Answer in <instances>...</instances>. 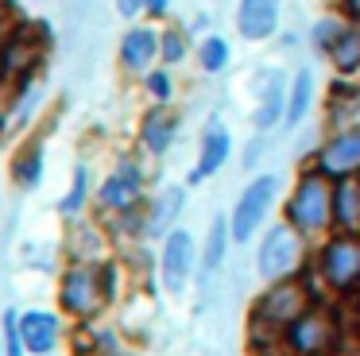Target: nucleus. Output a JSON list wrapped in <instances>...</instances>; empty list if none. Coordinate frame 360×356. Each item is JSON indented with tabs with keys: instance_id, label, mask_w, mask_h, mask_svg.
Returning <instances> with one entry per match:
<instances>
[{
	"instance_id": "obj_1",
	"label": "nucleus",
	"mask_w": 360,
	"mask_h": 356,
	"mask_svg": "<svg viewBox=\"0 0 360 356\" xmlns=\"http://www.w3.org/2000/svg\"><path fill=\"white\" fill-rule=\"evenodd\" d=\"M298 255H302L298 232L290 229V224H279V229H271L264 236V244H259L256 267H259L264 279H283V275H290V267L298 263Z\"/></svg>"
},
{
	"instance_id": "obj_2",
	"label": "nucleus",
	"mask_w": 360,
	"mask_h": 356,
	"mask_svg": "<svg viewBox=\"0 0 360 356\" xmlns=\"http://www.w3.org/2000/svg\"><path fill=\"white\" fill-rule=\"evenodd\" d=\"M105 294H109V283H105L101 271L94 267H74L63 283V306L78 317H89L105 306Z\"/></svg>"
},
{
	"instance_id": "obj_3",
	"label": "nucleus",
	"mask_w": 360,
	"mask_h": 356,
	"mask_svg": "<svg viewBox=\"0 0 360 356\" xmlns=\"http://www.w3.org/2000/svg\"><path fill=\"white\" fill-rule=\"evenodd\" d=\"M333 213V198H329V186L321 182V174H306L298 182V193L290 201V221L298 229H321Z\"/></svg>"
},
{
	"instance_id": "obj_4",
	"label": "nucleus",
	"mask_w": 360,
	"mask_h": 356,
	"mask_svg": "<svg viewBox=\"0 0 360 356\" xmlns=\"http://www.w3.org/2000/svg\"><path fill=\"white\" fill-rule=\"evenodd\" d=\"M275 198V178L264 174L259 182H252L248 190H244V198L236 201V213H233V236L236 240H248L252 232H256L259 217L267 213V205H271Z\"/></svg>"
},
{
	"instance_id": "obj_5",
	"label": "nucleus",
	"mask_w": 360,
	"mask_h": 356,
	"mask_svg": "<svg viewBox=\"0 0 360 356\" xmlns=\"http://www.w3.org/2000/svg\"><path fill=\"white\" fill-rule=\"evenodd\" d=\"M290 345H295L298 356H326L329 345H333V325H329L326 314H306L295 322L290 329Z\"/></svg>"
},
{
	"instance_id": "obj_6",
	"label": "nucleus",
	"mask_w": 360,
	"mask_h": 356,
	"mask_svg": "<svg viewBox=\"0 0 360 356\" xmlns=\"http://www.w3.org/2000/svg\"><path fill=\"white\" fill-rule=\"evenodd\" d=\"M321 267H326L333 286L360 283V244L356 240H333L326 248V255H321Z\"/></svg>"
},
{
	"instance_id": "obj_7",
	"label": "nucleus",
	"mask_w": 360,
	"mask_h": 356,
	"mask_svg": "<svg viewBox=\"0 0 360 356\" xmlns=\"http://www.w3.org/2000/svg\"><path fill=\"white\" fill-rule=\"evenodd\" d=\"M190 260H194V244H190L186 232H171L163 244V283L171 291H182L190 275Z\"/></svg>"
},
{
	"instance_id": "obj_8",
	"label": "nucleus",
	"mask_w": 360,
	"mask_h": 356,
	"mask_svg": "<svg viewBox=\"0 0 360 356\" xmlns=\"http://www.w3.org/2000/svg\"><path fill=\"white\" fill-rule=\"evenodd\" d=\"M302 306H306V291L298 283H283L275 286L271 294H264V302H259V314L267 317V322H298L302 317Z\"/></svg>"
},
{
	"instance_id": "obj_9",
	"label": "nucleus",
	"mask_w": 360,
	"mask_h": 356,
	"mask_svg": "<svg viewBox=\"0 0 360 356\" xmlns=\"http://www.w3.org/2000/svg\"><path fill=\"white\" fill-rule=\"evenodd\" d=\"M356 167H360V128H352L341 132L321 151V174H352Z\"/></svg>"
},
{
	"instance_id": "obj_10",
	"label": "nucleus",
	"mask_w": 360,
	"mask_h": 356,
	"mask_svg": "<svg viewBox=\"0 0 360 356\" xmlns=\"http://www.w3.org/2000/svg\"><path fill=\"white\" fill-rule=\"evenodd\" d=\"M256 93H259L256 128H271V124L279 120V113H287V108H283V74L264 70V74L256 77Z\"/></svg>"
},
{
	"instance_id": "obj_11",
	"label": "nucleus",
	"mask_w": 360,
	"mask_h": 356,
	"mask_svg": "<svg viewBox=\"0 0 360 356\" xmlns=\"http://www.w3.org/2000/svg\"><path fill=\"white\" fill-rule=\"evenodd\" d=\"M279 0H240V31L248 39H264L275 31Z\"/></svg>"
},
{
	"instance_id": "obj_12",
	"label": "nucleus",
	"mask_w": 360,
	"mask_h": 356,
	"mask_svg": "<svg viewBox=\"0 0 360 356\" xmlns=\"http://www.w3.org/2000/svg\"><path fill=\"white\" fill-rule=\"evenodd\" d=\"M136 198H140V170H136L132 163H124V167L101 186V205L124 209V205H132Z\"/></svg>"
},
{
	"instance_id": "obj_13",
	"label": "nucleus",
	"mask_w": 360,
	"mask_h": 356,
	"mask_svg": "<svg viewBox=\"0 0 360 356\" xmlns=\"http://www.w3.org/2000/svg\"><path fill=\"white\" fill-rule=\"evenodd\" d=\"M20 337H24V345L32 348V352H51L55 348V337H58V322L55 314H24V322H20Z\"/></svg>"
},
{
	"instance_id": "obj_14",
	"label": "nucleus",
	"mask_w": 360,
	"mask_h": 356,
	"mask_svg": "<svg viewBox=\"0 0 360 356\" xmlns=\"http://www.w3.org/2000/svg\"><path fill=\"white\" fill-rule=\"evenodd\" d=\"M225 155H229V136L221 128H210L205 132V144H202V159H198V167H194V182H202V178H210L213 170L225 163Z\"/></svg>"
},
{
	"instance_id": "obj_15",
	"label": "nucleus",
	"mask_w": 360,
	"mask_h": 356,
	"mask_svg": "<svg viewBox=\"0 0 360 356\" xmlns=\"http://www.w3.org/2000/svg\"><path fill=\"white\" fill-rule=\"evenodd\" d=\"M120 58H124V66L143 70L151 58H155V35H151L148 27L128 31V35H124V46H120Z\"/></svg>"
},
{
	"instance_id": "obj_16",
	"label": "nucleus",
	"mask_w": 360,
	"mask_h": 356,
	"mask_svg": "<svg viewBox=\"0 0 360 356\" xmlns=\"http://www.w3.org/2000/svg\"><path fill=\"white\" fill-rule=\"evenodd\" d=\"M333 213H337V221L341 224H360V186H352V182H341L337 186V193H333Z\"/></svg>"
},
{
	"instance_id": "obj_17",
	"label": "nucleus",
	"mask_w": 360,
	"mask_h": 356,
	"mask_svg": "<svg viewBox=\"0 0 360 356\" xmlns=\"http://www.w3.org/2000/svg\"><path fill=\"white\" fill-rule=\"evenodd\" d=\"M310 97H314V77L310 70H302V74L295 77V89H290V101H287V124H298L306 116V108H310Z\"/></svg>"
},
{
	"instance_id": "obj_18",
	"label": "nucleus",
	"mask_w": 360,
	"mask_h": 356,
	"mask_svg": "<svg viewBox=\"0 0 360 356\" xmlns=\"http://www.w3.org/2000/svg\"><path fill=\"white\" fill-rule=\"evenodd\" d=\"M174 139V120L167 113H151L148 124H143V144L151 151H167V144Z\"/></svg>"
},
{
	"instance_id": "obj_19",
	"label": "nucleus",
	"mask_w": 360,
	"mask_h": 356,
	"mask_svg": "<svg viewBox=\"0 0 360 356\" xmlns=\"http://www.w3.org/2000/svg\"><path fill=\"white\" fill-rule=\"evenodd\" d=\"M329 54H333V62L341 70H356L360 66V31L356 27H345V35L333 43V51H329Z\"/></svg>"
},
{
	"instance_id": "obj_20",
	"label": "nucleus",
	"mask_w": 360,
	"mask_h": 356,
	"mask_svg": "<svg viewBox=\"0 0 360 356\" xmlns=\"http://www.w3.org/2000/svg\"><path fill=\"white\" fill-rule=\"evenodd\" d=\"M179 209H182V190H179V186H171V190H167L163 198L155 201V217H151V232H163V224H167V221H174V217H179Z\"/></svg>"
},
{
	"instance_id": "obj_21",
	"label": "nucleus",
	"mask_w": 360,
	"mask_h": 356,
	"mask_svg": "<svg viewBox=\"0 0 360 356\" xmlns=\"http://www.w3.org/2000/svg\"><path fill=\"white\" fill-rule=\"evenodd\" d=\"M221 255H225V221H213V229H210V248H205V279L217 271Z\"/></svg>"
},
{
	"instance_id": "obj_22",
	"label": "nucleus",
	"mask_w": 360,
	"mask_h": 356,
	"mask_svg": "<svg viewBox=\"0 0 360 356\" xmlns=\"http://www.w3.org/2000/svg\"><path fill=\"white\" fill-rule=\"evenodd\" d=\"M198 58H202V66L213 74V70H221V66H225L229 46L221 43V39H205V43H202V51H198Z\"/></svg>"
},
{
	"instance_id": "obj_23",
	"label": "nucleus",
	"mask_w": 360,
	"mask_h": 356,
	"mask_svg": "<svg viewBox=\"0 0 360 356\" xmlns=\"http://www.w3.org/2000/svg\"><path fill=\"white\" fill-rule=\"evenodd\" d=\"M341 35H345V27H341L337 20H321L318 27H314V43H318L321 51H333V43H337Z\"/></svg>"
},
{
	"instance_id": "obj_24",
	"label": "nucleus",
	"mask_w": 360,
	"mask_h": 356,
	"mask_svg": "<svg viewBox=\"0 0 360 356\" xmlns=\"http://www.w3.org/2000/svg\"><path fill=\"white\" fill-rule=\"evenodd\" d=\"M82 198H86V170H78V174H74V186H70V193H66L63 198V213H74V209L82 205Z\"/></svg>"
},
{
	"instance_id": "obj_25",
	"label": "nucleus",
	"mask_w": 360,
	"mask_h": 356,
	"mask_svg": "<svg viewBox=\"0 0 360 356\" xmlns=\"http://www.w3.org/2000/svg\"><path fill=\"white\" fill-rule=\"evenodd\" d=\"M27 62H32V46H27V43H12L8 54H4V70L12 74V70H24Z\"/></svg>"
},
{
	"instance_id": "obj_26",
	"label": "nucleus",
	"mask_w": 360,
	"mask_h": 356,
	"mask_svg": "<svg viewBox=\"0 0 360 356\" xmlns=\"http://www.w3.org/2000/svg\"><path fill=\"white\" fill-rule=\"evenodd\" d=\"M39 163H43V159H39V151H35V147L16 163V174H20V182H24V186H32V182H35V174H39Z\"/></svg>"
},
{
	"instance_id": "obj_27",
	"label": "nucleus",
	"mask_w": 360,
	"mask_h": 356,
	"mask_svg": "<svg viewBox=\"0 0 360 356\" xmlns=\"http://www.w3.org/2000/svg\"><path fill=\"white\" fill-rule=\"evenodd\" d=\"M4 333H8V356H20V345H24V337H20V322L16 317H4Z\"/></svg>"
},
{
	"instance_id": "obj_28",
	"label": "nucleus",
	"mask_w": 360,
	"mask_h": 356,
	"mask_svg": "<svg viewBox=\"0 0 360 356\" xmlns=\"http://www.w3.org/2000/svg\"><path fill=\"white\" fill-rule=\"evenodd\" d=\"M163 54H167V62H179L182 58V39L179 35H167L163 39Z\"/></svg>"
},
{
	"instance_id": "obj_29",
	"label": "nucleus",
	"mask_w": 360,
	"mask_h": 356,
	"mask_svg": "<svg viewBox=\"0 0 360 356\" xmlns=\"http://www.w3.org/2000/svg\"><path fill=\"white\" fill-rule=\"evenodd\" d=\"M151 93H155V97H171V77H167V74H151Z\"/></svg>"
},
{
	"instance_id": "obj_30",
	"label": "nucleus",
	"mask_w": 360,
	"mask_h": 356,
	"mask_svg": "<svg viewBox=\"0 0 360 356\" xmlns=\"http://www.w3.org/2000/svg\"><path fill=\"white\" fill-rule=\"evenodd\" d=\"M148 0H120V15H136Z\"/></svg>"
},
{
	"instance_id": "obj_31",
	"label": "nucleus",
	"mask_w": 360,
	"mask_h": 356,
	"mask_svg": "<svg viewBox=\"0 0 360 356\" xmlns=\"http://www.w3.org/2000/svg\"><path fill=\"white\" fill-rule=\"evenodd\" d=\"M148 8H151L155 15H163V12H167V0H148Z\"/></svg>"
},
{
	"instance_id": "obj_32",
	"label": "nucleus",
	"mask_w": 360,
	"mask_h": 356,
	"mask_svg": "<svg viewBox=\"0 0 360 356\" xmlns=\"http://www.w3.org/2000/svg\"><path fill=\"white\" fill-rule=\"evenodd\" d=\"M345 4H349V12H352V15H360V0H345Z\"/></svg>"
}]
</instances>
